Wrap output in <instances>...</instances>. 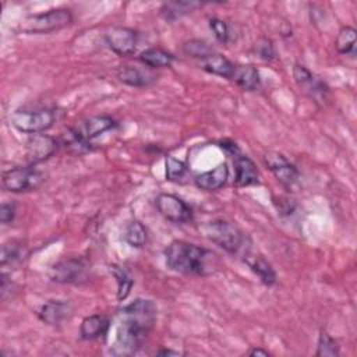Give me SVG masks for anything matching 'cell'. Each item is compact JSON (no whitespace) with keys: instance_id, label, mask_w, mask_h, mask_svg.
Masks as SVG:
<instances>
[{"instance_id":"cell-3","label":"cell","mask_w":357,"mask_h":357,"mask_svg":"<svg viewBox=\"0 0 357 357\" xmlns=\"http://www.w3.org/2000/svg\"><path fill=\"white\" fill-rule=\"evenodd\" d=\"M205 236L231 255L244 254L248 251V237L245 233L231 222L212 220L202 226Z\"/></svg>"},{"instance_id":"cell-12","label":"cell","mask_w":357,"mask_h":357,"mask_svg":"<svg viewBox=\"0 0 357 357\" xmlns=\"http://www.w3.org/2000/svg\"><path fill=\"white\" fill-rule=\"evenodd\" d=\"M105 40L113 53L127 57L135 52L137 32L127 26H113L106 32Z\"/></svg>"},{"instance_id":"cell-15","label":"cell","mask_w":357,"mask_h":357,"mask_svg":"<svg viewBox=\"0 0 357 357\" xmlns=\"http://www.w3.org/2000/svg\"><path fill=\"white\" fill-rule=\"evenodd\" d=\"M227 177H229V167L223 162L208 172H202V173L197 174L194 177V183L201 190L218 191L226 184Z\"/></svg>"},{"instance_id":"cell-29","label":"cell","mask_w":357,"mask_h":357,"mask_svg":"<svg viewBox=\"0 0 357 357\" xmlns=\"http://www.w3.org/2000/svg\"><path fill=\"white\" fill-rule=\"evenodd\" d=\"M318 357H335L339 356V346L336 340L325 331H321L317 344V353Z\"/></svg>"},{"instance_id":"cell-36","label":"cell","mask_w":357,"mask_h":357,"mask_svg":"<svg viewBox=\"0 0 357 357\" xmlns=\"http://www.w3.org/2000/svg\"><path fill=\"white\" fill-rule=\"evenodd\" d=\"M158 354H162V356H178L180 353H178V351H174V350H169V349L166 350V349H165V350H159Z\"/></svg>"},{"instance_id":"cell-25","label":"cell","mask_w":357,"mask_h":357,"mask_svg":"<svg viewBox=\"0 0 357 357\" xmlns=\"http://www.w3.org/2000/svg\"><path fill=\"white\" fill-rule=\"evenodd\" d=\"M356 39L357 31L353 26H342L336 35L335 47L340 54L354 56L356 54Z\"/></svg>"},{"instance_id":"cell-13","label":"cell","mask_w":357,"mask_h":357,"mask_svg":"<svg viewBox=\"0 0 357 357\" xmlns=\"http://www.w3.org/2000/svg\"><path fill=\"white\" fill-rule=\"evenodd\" d=\"M293 78L296 84L312 99L324 100L328 93V86L322 79H319L315 74H312L307 67L301 64H294L293 67Z\"/></svg>"},{"instance_id":"cell-1","label":"cell","mask_w":357,"mask_h":357,"mask_svg":"<svg viewBox=\"0 0 357 357\" xmlns=\"http://www.w3.org/2000/svg\"><path fill=\"white\" fill-rule=\"evenodd\" d=\"M156 319V305L152 300L137 298L119 312L116 339L112 353L130 356L141 349Z\"/></svg>"},{"instance_id":"cell-14","label":"cell","mask_w":357,"mask_h":357,"mask_svg":"<svg viewBox=\"0 0 357 357\" xmlns=\"http://www.w3.org/2000/svg\"><path fill=\"white\" fill-rule=\"evenodd\" d=\"M73 305L66 300H49L38 310V318L47 325H60L73 315Z\"/></svg>"},{"instance_id":"cell-19","label":"cell","mask_w":357,"mask_h":357,"mask_svg":"<svg viewBox=\"0 0 357 357\" xmlns=\"http://www.w3.org/2000/svg\"><path fill=\"white\" fill-rule=\"evenodd\" d=\"M109 319L100 314H92L82 319L79 335L84 340H95L105 336L109 331Z\"/></svg>"},{"instance_id":"cell-21","label":"cell","mask_w":357,"mask_h":357,"mask_svg":"<svg viewBox=\"0 0 357 357\" xmlns=\"http://www.w3.org/2000/svg\"><path fill=\"white\" fill-rule=\"evenodd\" d=\"M234 66L236 64H233L227 57L219 53H212L209 57L202 60V70L226 79H231Z\"/></svg>"},{"instance_id":"cell-34","label":"cell","mask_w":357,"mask_h":357,"mask_svg":"<svg viewBox=\"0 0 357 357\" xmlns=\"http://www.w3.org/2000/svg\"><path fill=\"white\" fill-rule=\"evenodd\" d=\"M220 146H222V148H223V149H225L230 156H233V158H234V156H237V155L240 153L238 146H237L236 144H233V142H226V141H225V142H222V145H220Z\"/></svg>"},{"instance_id":"cell-26","label":"cell","mask_w":357,"mask_h":357,"mask_svg":"<svg viewBox=\"0 0 357 357\" xmlns=\"http://www.w3.org/2000/svg\"><path fill=\"white\" fill-rule=\"evenodd\" d=\"M123 238L131 247L141 248L146 244V240H148L146 229L144 227V225L139 220H132L126 226Z\"/></svg>"},{"instance_id":"cell-24","label":"cell","mask_w":357,"mask_h":357,"mask_svg":"<svg viewBox=\"0 0 357 357\" xmlns=\"http://www.w3.org/2000/svg\"><path fill=\"white\" fill-rule=\"evenodd\" d=\"M28 255V247L20 240H8L1 245V255L0 264L1 266L6 265H15L21 262Z\"/></svg>"},{"instance_id":"cell-30","label":"cell","mask_w":357,"mask_h":357,"mask_svg":"<svg viewBox=\"0 0 357 357\" xmlns=\"http://www.w3.org/2000/svg\"><path fill=\"white\" fill-rule=\"evenodd\" d=\"M187 173V165L173 156L166 158V178L169 181H178Z\"/></svg>"},{"instance_id":"cell-9","label":"cell","mask_w":357,"mask_h":357,"mask_svg":"<svg viewBox=\"0 0 357 357\" xmlns=\"http://www.w3.org/2000/svg\"><path fill=\"white\" fill-rule=\"evenodd\" d=\"M264 163L276 177V180L289 191L298 183L300 173L297 167L280 152H268L264 156Z\"/></svg>"},{"instance_id":"cell-6","label":"cell","mask_w":357,"mask_h":357,"mask_svg":"<svg viewBox=\"0 0 357 357\" xmlns=\"http://www.w3.org/2000/svg\"><path fill=\"white\" fill-rule=\"evenodd\" d=\"M45 176L35 165L17 166L3 172L1 183L3 188L10 192H26L33 191L43 183Z\"/></svg>"},{"instance_id":"cell-33","label":"cell","mask_w":357,"mask_h":357,"mask_svg":"<svg viewBox=\"0 0 357 357\" xmlns=\"http://www.w3.org/2000/svg\"><path fill=\"white\" fill-rule=\"evenodd\" d=\"M15 204L14 202H3L0 206V222L3 225H7L14 220L15 216Z\"/></svg>"},{"instance_id":"cell-22","label":"cell","mask_w":357,"mask_h":357,"mask_svg":"<svg viewBox=\"0 0 357 357\" xmlns=\"http://www.w3.org/2000/svg\"><path fill=\"white\" fill-rule=\"evenodd\" d=\"M199 7H202V3L199 1H187V0L167 1L160 7V15L166 21H176Z\"/></svg>"},{"instance_id":"cell-20","label":"cell","mask_w":357,"mask_h":357,"mask_svg":"<svg viewBox=\"0 0 357 357\" xmlns=\"http://www.w3.org/2000/svg\"><path fill=\"white\" fill-rule=\"evenodd\" d=\"M230 81L245 91H255L261 84L259 73L251 64H236Z\"/></svg>"},{"instance_id":"cell-32","label":"cell","mask_w":357,"mask_h":357,"mask_svg":"<svg viewBox=\"0 0 357 357\" xmlns=\"http://www.w3.org/2000/svg\"><path fill=\"white\" fill-rule=\"evenodd\" d=\"M209 28L213 32V36L216 38L218 42H220V43H227L229 42L230 29H229V25L225 20L218 18V17L209 18Z\"/></svg>"},{"instance_id":"cell-11","label":"cell","mask_w":357,"mask_h":357,"mask_svg":"<svg viewBox=\"0 0 357 357\" xmlns=\"http://www.w3.org/2000/svg\"><path fill=\"white\" fill-rule=\"evenodd\" d=\"M59 146V141L47 134H31L25 142V156L29 165L40 163L49 159Z\"/></svg>"},{"instance_id":"cell-7","label":"cell","mask_w":357,"mask_h":357,"mask_svg":"<svg viewBox=\"0 0 357 357\" xmlns=\"http://www.w3.org/2000/svg\"><path fill=\"white\" fill-rule=\"evenodd\" d=\"M14 128L25 134H38L49 130L54 123V113L49 109L15 110L10 114Z\"/></svg>"},{"instance_id":"cell-5","label":"cell","mask_w":357,"mask_h":357,"mask_svg":"<svg viewBox=\"0 0 357 357\" xmlns=\"http://www.w3.org/2000/svg\"><path fill=\"white\" fill-rule=\"evenodd\" d=\"M73 22V13L68 8H53L45 13L25 17L20 29L24 33H50L68 26Z\"/></svg>"},{"instance_id":"cell-18","label":"cell","mask_w":357,"mask_h":357,"mask_svg":"<svg viewBox=\"0 0 357 357\" xmlns=\"http://www.w3.org/2000/svg\"><path fill=\"white\" fill-rule=\"evenodd\" d=\"M243 261L245 262V265L259 278V280L266 284V286H272L276 283V272L272 268V265L259 254H252L250 252V250L247 252H244L243 255Z\"/></svg>"},{"instance_id":"cell-28","label":"cell","mask_w":357,"mask_h":357,"mask_svg":"<svg viewBox=\"0 0 357 357\" xmlns=\"http://www.w3.org/2000/svg\"><path fill=\"white\" fill-rule=\"evenodd\" d=\"M110 272L113 273L117 282V298L123 301L130 294L131 287L134 284V279L123 266H119V265H110Z\"/></svg>"},{"instance_id":"cell-4","label":"cell","mask_w":357,"mask_h":357,"mask_svg":"<svg viewBox=\"0 0 357 357\" xmlns=\"http://www.w3.org/2000/svg\"><path fill=\"white\" fill-rule=\"evenodd\" d=\"M117 126L116 120L110 116H95L88 120L81 121L77 127L71 128L67 132V138L64 139V145L74 148L77 152L89 151L91 139L98 135L114 128Z\"/></svg>"},{"instance_id":"cell-17","label":"cell","mask_w":357,"mask_h":357,"mask_svg":"<svg viewBox=\"0 0 357 357\" xmlns=\"http://www.w3.org/2000/svg\"><path fill=\"white\" fill-rule=\"evenodd\" d=\"M234 165V183L238 187H248L258 184V169L255 163L247 156L238 153L233 158Z\"/></svg>"},{"instance_id":"cell-31","label":"cell","mask_w":357,"mask_h":357,"mask_svg":"<svg viewBox=\"0 0 357 357\" xmlns=\"http://www.w3.org/2000/svg\"><path fill=\"white\" fill-rule=\"evenodd\" d=\"M254 52L255 54L265 61H271L275 59V45L273 42L266 36H259L254 43Z\"/></svg>"},{"instance_id":"cell-16","label":"cell","mask_w":357,"mask_h":357,"mask_svg":"<svg viewBox=\"0 0 357 357\" xmlns=\"http://www.w3.org/2000/svg\"><path fill=\"white\" fill-rule=\"evenodd\" d=\"M117 78L126 85L144 88L151 85L156 79V75L149 70V67L141 68L137 66H121L117 70Z\"/></svg>"},{"instance_id":"cell-2","label":"cell","mask_w":357,"mask_h":357,"mask_svg":"<svg viewBox=\"0 0 357 357\" xmlns=\"http://www.w3.org/2000/svg\"><path fill=\"white\" fill-rule=\"evenodd\" d=\"M165 259L169 269L192 276L213 273L218 265L215 252L183 240H174L167 245Z\"/></svg>"},{"instance_id":"cell-23","label":"cell","mask_w":357,"mask_h":357,"mask_svg":"<svg viewBox=\"0 0 357 357\" xmlns=\"http://www.w3.org/2000/svg\"><path fill=\"white\" fill-rule=\"evenodd\" d=\"M138 60L149 68H160V67H170L172 63L174 61V56L160 47H149L139 53Z\"/></svg>"},{"instance_id":"cell-10","label":"cell","mask_w":357,"mask_h":357,"mask_svg":"<svg viewBox=\"0 0 357 357\" xmlns=\"http://www.w3.org/2000/svg\"><path fill=\"white\" fill-rule=\"evenodd\" d=\"M159 213L173 223H187L192 219L191 208L177 195L162 192L155 199Z\"/></svg>"},{"instance_id":"cell-8","label":"cell","mask_w":357,"mask_h":357,"mask_svg":"<svg viewBox=\"0 0 357 357\" xmlns=\"http://www.w3.org/2000/svg\"><path fill=\"white\" fill-rule=\"evenodd\" d=\"M49 276L56 283L81 284L89 278V266L82 258H66L50 268Z\"/></svg>"},{"instance_id":"cell-35","label":"cell","mask_w":357,"mask_h":357,"mask_svg":"<svg viewBox=\"0 0 357 357\" xmlns=\"http://www.w3.org/2000/svg\"><path fill=\"white\" fill-rule=\"evenodd\" d=\"M248 354H250V356H269L268 350H264V349H261V347H254V349H251V350L248 351Z\"/></svg>"},{"instance_id":"cell-27","label":"cell","mask_w":357,"mask_h":357,"mask_svg":"<svg viewBox=\"0 0 357 357\" xmlns=\"http://www.w3.org/2000/svg\"><path fill=\"white\" fill-rule=\"evenodd\" d=\"M183 53L188 57L192 59H199V60H205L206 57H209L213 53L212 46L199 38H194V39H188L183 43L181 46Z\"/></svg>"}]
</instances>
